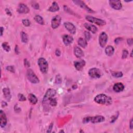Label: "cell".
I'll return each instance as SVG.
<instances>
[{"mask_svg": "<svg viewBox=\"0 0 133 133\" xmlns=\"http://www.w3.org/2000/svg\"><path fill=\"white\" fill-rule=\"evenodd\" d=\"M94 101L97 104L100 105H110L112 103V99L111 98L104 94L97 95L95 97Z\"/></svg>", "mask_w": 133, "mask_h": 133, "instance_id": "cell-1", "label": "cell"}, {"mask_svg": "<svg viewBox=\"0 0 133 133\" xmlns=\"http://www.w3.org/2000/svg\"><path fill=\"white\" fill-rule=\"evenodd\" d=\"M38 64L41 71L43 73H46L48 70V64L45 59L44 58H40L38 60Z\"/></svg>", "mask_w": 133, "mask_h": 133, "instance_id": "cell-2", "label": "cell"}, {"mask_svg": "<svg viewBox=\"0 0 133 133\" xmlns=\"http://www.w3.org/2000/svg\"><path fill=\"white\" fill-rule=\"evenodd\" d=\"M27 77L29 81L31 82L32 83L37 84L39 83L40 81L36 74L34 73V72L32 71L31 69H28L27 73Z\"/></svg>", "mask_w": 133, "mask_h": 133, "instance_id": "cell-3", "label": "cell"}, {"mask_svg": "<svg viewBox=\"0 0 133 133\" xmlns=\"http://www.w3.org/2000/svg\"><path fill=\"white\" fill-rule=\"evenodd\" d=\"M86 19L90 22L98 25V26H105L106 24V21L104 20L95 18V17L91 16H86Z\"/></svg>", "mask_w": 133, "mask_h": 133, "instance_id": "cell-4", "label": "cell"}, {"mask_svg": "<svg viewBox=\"0 0 133 133\" xmlns=\"http://www.w3.org/2000/svg\"><path fill=\"white\" fill-rule=\"evenodd\" d=\"M56 94V90L54 89H48L45 94V96L43 99V102L46 103L48 101H49Z\"/></svg>", "mask_w": 133, "mask_h": 133, "instance_id": "cell-5", "label": "cell"}, {"mask_svg": "<svg viewBox=\"0 0 133 133\" xmlns=\"http://www.w3.org/2000/svg\"><path fill=\"white\" fill-rule=\"evenodd\" d=\"M89 74L93 79H99L101 77L102 73L101 71L96 68H93L89 70Z\"/></svg>", "mask_w": 133, "mask_h": 133, "instance_id": "cell-6", "label": "cell"}, {"mask_svg": "<svg viewBox=\"0 0 133 133\" xmlns=\"http://www.w3.org/2000/svg\"><path fill=\"white\" fill-rule=\"evenodd\" d=\"M107 41H108L107 34L104 32H101L100 34L99 38L100 46L102 47V48H104V47L106 46Z\"/></svg>", "mask_w": 133, "mask_h": 133, "instance_id": "cell-7", "label": "cell"}, {"mask_svg": "<svg viewBox=\"0 0 133 133\" xmlns=\"http://www.w3.org/2000/svg\"><path fill=\"white\" fill-rule=\"evenodd\" d=\"M61 24V17L59 15L54 16L52 19L51 25L52 29H55L58 27Z\"/></svg>", "mask_w": 133, "mask_h": 133, "instance_id": "cell-8", "label": "cell"}, {"mask_svg": "<svg viewBox=\"0 0 133 133\" xmlns=\"http://www.w3.org/2000/svg\"><path fill=\"white\" fill-rule=\"evenodd\" d=\"M74 3L76 4L77 5L79 6L80 7H81L83 9H84L86 10L87 12H91V13H94V11L93 10H92L89 8V7H88L86 4H85L84 2L81 1H73Z\"/></svg>", "mask_w": 133, "mask_h": 133, "instance_id": "cell-9", "label": "cell"}, {"mask_svg": "<svg viewBox=\"0 0 133 133\" xmlns=\"http://www.w3.org/2000/svg\"><path fill=\"white\" fill-rule=\"evenodd\" d=\"M64 26L70 33L74 34L76 33V28L74 24L69 22H66L64 23Z\"/></svg>", "mask_w": 133, "mask_h": 133, "instance_id": "cell-10", "label": "cell"}, {"mask_svg": "<svg viewBox=\"0 0 133 133\" xmlns=\"http://www.w3.org/2000/svg\"><path fill=\"white\" fill-rule=\"evenodd\" d=\"M109 4L112 8L116 10L121 9L122 7L121 2L120 1H116V0L110 1Z\"/></svg>", "mask_w": 133, "mask_h": 133, "instance_id": "cell-11", "label": "cell"}, {"mask_svg": "<svg viewBox=\"0 0 133 133\" xmlns=\"http://www.w3.org/2000/svg\"><path fill=\"white\" fill-rule=\"evenodd\" d=\"M29 11V8L26 5L22 3L20 4L17 8V12L21 14H27Z\"/></svg>", "mask_w": 133, "mask_h": 133, "instance_id": "cell-12", "label": "cell"}, {"mask_svg": "<svg viewBox=\"0 0 133 133\" xmlns=\"http://www.w3.org/2000/svg\"><path fill=\"white\" fill-rule=\"evenodd\" d=\"M0 121H1L0 126L1 127L3 128L6 126L7 124L6 116L5 113L2 110L0 111Z\"/></svg>", "mask_w": 133, "mask_h": 133, "instance_id": "cell-13", "label": "cell"}, {"mask_svg": "<svg viewBox=\"0 0 133 133\" xmlns=\"http://www.w3.org/2000/svg\"><path fill=\"white\" fill-rule=\"evenodd\" d=\"M105 120V118L101 116V115H97L95 117H91V120L90 122L93 123H101L104 122Z\"/></svg>", "mask_w": 133, "mask_h": 133, "instance_id": "cell-14", "label": "cell"}, {"mask_svg": "<svg viewBox=\"0 0 133 133\" xmlns=\"http://www.w3.org/2000/svg\"><path fill=\"white\" fill-rule=\"evenodd\" d=\"M85 65V61L84 60H80L76 61L74 62V66L76 69L78 71L81 70L83 68V67Z\"/></svg>", "mask_w": 133, "mask_h": 133, "instance_id": "cell-15", "label": "cell"}, {"mask_svg": "<svg viewBox=\"0 0 133 133\" xmlns=\"http://www.w3.org/2000/svg\"><path fill=\"white\" fill-rule=\"evenodd\" d=\"M62 41H63L64 43L67 46L72 43L73 41V39L72 36L66 34L62 36Z\"/></svg>", "mask_w": 133, "mask_h": 133, "instance_id": "cell-16", "label": "cell"}, {"mask_svg": "<svg viewBox=\"0 0 133 133\" xmlns=\"http://www.w3.org/2000/svg\"><path fill=\"white\" fill-rule=\"evenodd\" d=\"M84 27H85V28L87 29L89 31L92 32L93 33H96L97 32V28L95 26H94V25L88 23H85L84 24Z\"/></svg>", "mask_w": 133, "mask_h": 133, "instance_id": "cell-17", "label": "cell"}, {"mask_svg": "<svg viewBox=\"0 0 133 133\" xmlns=\"http://www.w3.org/2000/svg\"><path fill=\"white\" fill-rule=\"evenodd\" d=\"M114 91L117 93H119L123 91L124 89V86L122 83H117L115 84L113 87Z\"/></svg>", "mask_w": 133, "mask_h": 133, "instance_id": "cell-18", "label": "cell"}, {"mask_svg": "<svg viewBox=\"0 0 133 133\" xmlns=\"http://www.w3.org/2000/svg\"><path fill=\"white\" fill-rule=\"evenodd\" d=\"M74 53L76 56L78 58H81V57L84 56V52L79 47H76L74 49Z\"/></svg>", "mask_w": 133, "mask_h": 133, "instance_id": "cell-19", "label": "cell"}, {"mask_svg": "<svg viewBox=\"0 0 133 133\" xmlns=\"http://www.w3.org/2000/svg\"><path fill=\"white\" fill-rule=\"evenodd\" d=\"M114 47H112L111 45L108 46L106 49H105V52H106V55L108 56H111L114 54Z\"/></svg>", "mask_w": 133, "mask_h": 133, "instance_id": "cell-20", "label": "cell"}, {"mask_svg": "<svg viewBox=\"0 0 133 133\" xmlns=\"http://www.w3.org/2000/svg\"><path fill=\"white\" fill-rule=\"evenodd\" d=\"M3 92L6 99L8 101H9L11 98V95L9 89H7V88H4L3 89Z\"/></svg>", "mask_w": 133, "mask_h": 133, "instance_id": "cell-21", "label": "cell"}, {"mask_svg": "<svg viewBox=\"0 0 133 133\" xmlns=\"http://www.w3.org/2000/svg\"><path fill=\"white\" fill-rule=\"evenodd\" d=\"M59 7L57 3L56 2H52V5L49 7L48 9V11L51 12H55L58 11H59Z\"/></svg>", "mask_w": 133, "mask_h": 133, "instance_id": "cell-22", "label": "cell"}, {"mask_svg": "<svg viewBox=\"0 0 133 133\" xmlns=\"http://www.w3.org/2000/svg\"><path fill=\"white\" fill-rule=\"evenodd\" d=\"M28 99L30 102L33 105L36 104L37 102V98H36V97L34 95L32 94H30L29 95Z\"/></svg>", "mask_w": 133, "mask_h": 133, "instance_id": "cell-23", "label": "cell"}, {"mask_svg": "<svg viewBox=\"0 0 133 133\" xmlns=\"http://www.w3.org/2000/svg\"><path fill=\"white\" fill-rule=\"evenodd\" d=\"M78 44L80 46H81L83 48H85L87 45V42L85 39H84L80 37L78 40Z\"/></svg>", "mask_w": 133, "mask_h": 133, "instance_id": "cell-24", "label": "cell"}, {"mask_svg": "<svg viewBox=\"0 0 133 133\" xmlns=\"http://www.w3.org/2000/svg\"><path fill=\"white\" fill-rule=\"evenodd\" d=\"M34 20L37 23H38L40 24L43 25L44 24V21L43 18L40 15H36L34 17Z\"/></svg>", "mask_w": 133, "mask_h": 133, "instance_id": "cell-25", "label": "cell"}, {"mask_svg": "<svg viewBox=\"0 0 133 133\" xmlns=\"http://www.w3.org/2000/svg\"><path fill=\"white\" fill-rule=\"evenodd\" d=\"M20 36H21V41L24 43H27L28 41V36L27 34L24 32H21Z\"/></svg>", "mask_w": 133, "mask_h": 133, "instance_id": "cell-26", "label": "cell"}, {"mask_svg": "<svg viewBox=\"0 0 133 133\" xmlns=\"http://www.w3.org/2000/svg\"><path fill=\"white\" fill-rule=\"evenodd\" d=\"M2 47H3V48L5 50V51L7 52H9L10 50H11V48H10L9 45L6 42L3 43V44H2Z\"/></svg>", "mask_w": 133, "mask_h": 133, "instance_id": "cell-27", "label": "cell"}, {"mask_svg": "<svg viewBox=\"0 0 133 133\" xmlns=\"http://www.w3.org/2000/svg\"><path fill=\"white\" fill-rule=\"evenodd\" d=\"M22 24H24V26L26 27H29L30 26L31 22L29 20L27 19H24L22 20Z\"/></svg>", "mask_w": 133, "mask_h": 133, "instance_id": "cell-28", "label": "cell"}, {"mask_svg": "<svg viewBox=\"0 0 133 133\" xmlns=\"http://www.w3.org/2000/svg\"><path fill=\"white\" fill-rule=\"evenodd\" d=\"M112 76H113L115 77H123V73L121 72H114L112 73Z\"/></svg>", "mask_w": 133, "mask_h": 133, "instance_id": "cell-29", "label": "cell"}, {"mask_svg": "<svg viewBox=\"0 0 133 133\" xmlns=\"http://www.w3.org/2000/svg\"><path fill=\"white\" fill-rule=\"evenodd\" d=\"M49 101L50 105L53 107L56 106L57 104V100L56 98H52L51 100H50Z\"/></svg>", "mask_w": 133, "mask_h": 133, "instance_id": "cell-30", "label": "cell"}, {"mask_svg": "<svg viewBox=\"0 0 133 133\" xmlns=\"http://www.w3.org/2000/svg\"><path fill=\"white\" fill-rule=\"evenodd\" d=\"M84 36H85V40H86L87 41H89V40L91 39V34H90L89 32H87V31H85Z\"/></svg>", "mask_w": 133, "mask_h": 133, "instance_id": "cell-31", "label": "cell"}, {"mask_svg": "<svg viewBox=\"0 0 133 133\" xmlns=\"http://www.w3.org/2000/svg\"><path fill=\"white\" fill-rule=\"evenodd\" d=\"M6 69L7 71H8L12 73H15V68L14 67V66H7L6 67Z\"/></svg>", "mask_w": 133, "mask_h": 133, "instance_id": "cell-32", "label": "cell"}, {"mask_svg": "<svg viewBox=\"0 0 133 133\" xmlns=\"http://www.w3.org/2000/svg\"><path fill=\"white\" fill-rule=\"evenodd\" d=\"M18 97L19 100L20 101H26V97H25L24 95L22 94H19L18 95Z\"/></svg>", "mask_w": 133, "mask_h": 133, "instance_id": "cell-33", "label": "cell"}, {"mask_svg": "<svg viewBox=\"0 0 133 133\" xmlns=\"http://www.w3.org/2000/svg\"><path fill=\"white\" fill-rule=\"evenodd\" d=\"M128 55H129V52L126 49H124L122 52V59H125L126 58Z\"/></svg>", "mask_w": 133, "mask_h": 133, "instance_id": "cell-34", "label": "cell"}, {"mask_svg": "<svg viewBox=\"0 0 133 133\" xmlns=\"http://www.w3.org/2000/svg\"><path fill=\"white\" fill-rule=\"evenodd\" d=\"M90 120H91V117H85L83 120V123H87L90 122Z\"/></svg>", "mask_w": 133, "mask_h": 133, "instance_id": "cell-35", "label": "cell"}, {"mask_svg": "<svg viewBox=\"0 0 133 133\" xmlns=\"http://www.w3.org/2000/svg\"><path fill=\"white\" fill-rule=\"evenodd\" d=\"M32 7H33L35 9H39V5L38 3L34 2L32 4Z\"/></svg>", "mask_w": 133, "mask_h": 133, "instance_id": "cell-36", "label": "cell"}, {"mask_svg": "<svg viewBox=\"0 0 133 133\" xmlns=\"http://www.w3.org/2000/svg\"><path fill=\"white\" fill-rule=\"evenodd\" d=\"M24 64L25 66H26V67H28V68L30 66V64L29 61L26 59H25L24 60Z\"/></svg>", "mask_w": 133, "mask_h": 133, "instance_id": "cell-37", "label": "cell"}, {"mask_svg": "<svg viewBox=\"0 0 133 133\" xmlns=\"http://www.w3.org/2000/svg\"><path fill=\"white\" fill-rule=\"evenodd\" d=\"M14 110H15V111L16 112H18V113L21 111V109L20 108L18 107V106H17V105H16V106H15Z\"/></svg>", "mask_w": 133, "mask_h": 133, "instance_id": "cell-38", "label": "cell"}, {"mask_svg": "<svg viewBox=\"0 0 133 133\" xmlns=\"http://www.w3.org/2000/svg\"><path fill=\"white\" fill-rule=\"evenodd\" d=\"M122 39L121 37H117L115 40V44H119L120 42H121L122 41Z\"/></svg>", "mask_w": 133, "mask_h": 133, "instance_id": "cell-39", "label": "cell"}, {"mask_svg": "<svg viewBox=\"0 0 133 133\" xmlns=\"http://www.w3.org/2000/svg\"><path fill=\"white\" fill-rule=\"evenodd\" d=\"M127 42L128 45H129V46H132V45H133V39H127Z\"/></svg>", "mask_w": 133, "mask_h": 133, "instance_id": "cell-40", "label": "cell"}, {"mask_svg": "<svg viewBox=\"0 0 133 133\" xmlns=\"http://www.w3.org/2000/svg\"><path fill=\"white\" fill-rule=\"evenodd\" d=\"M55 54H56L57 56H60L61 55L60 51V50L58 49H57L56 50V52H55Z\"/></svg>", "mask_w": 133, "mask_h": 133, "instance_id": "cell-41", "label": "cell"}, {"mask_svg": "<svg viewBox=\"0 0 133 133\" xmlns=\"http://www.w3.org/2000/svg\"><path fill=\"white\" fill-rule=\"evenodd\" d=\"M52 127H53V123H52V124H50L49 126V128H48V130H47V133L51 132L52 130Z\"/></svg>", "mask_w": 133, "mask_h": 133, "instance_id": "cell-42", "label": "cell"}, {"mask_svg": "<svg viewBox=\"0 0 133 133\" xmlns=\"http://www.w3.org/2000/svg\"><path fill=\"white\" fill-rule=\"evenodd\" d=\"M15 51L16 54L18 55L19 54V48H18V45H16L15 49Z\"/></svg>", "mask_w": 133, "mask_h": 133, "instance_id": "cell-43", "label": "cell"}, {"mask_svg": "<svg viewBox=\"0 0 133 133\" xmlns=\"http://www.w3.org/2000/svg\"><path fill=\"white\" fill-rule=\"evenodd\" d=\"M129 127H130V129H133V119H132L131 120H130Z\"/></svg>", "mask_w": 133, "mask_h": 133, "instance_id": "cell-44", "label": "cell"}, {"mask_svg": "<svg viewBox=\"0 0 133 133\" xmlns=\"http://www.w3.org/2000/svg\"><path fill=\"white\" fill-rule=\"evenodd\" d=\"M7 105V103L5 101H3L2 102V107H5V106H6Z\"/></svg>", "mask_w": 133, "mask_h": 133, "instance_id": "cell-45", "label": "cell"}, {"mask_svg": "<svg viewBox=\"0 0 133 133\" xmlns=\"http://www.w3.org/2000/svg\"><path fill=\"white\" fill-rule=\"evenodd\" d=\"M3 30H4V28L3 27H1V36H2V35H3Z\"/></svg>", "mask_w": 133, "mask_h": 133, "instance_id": "cell-46", "label": "cell"}, {"mask_svg": "<svg viewBox=\"0 0 133 133\" xmlns=\"http://www.w3.org/2000/svg\"><path fill=\"white\" fill-rule=\"evenodd\" d=\"M6 12H7V14L11 16V12H10V11H9V10L8 9H6Z\"/></svg>", "mask_w": 133, "mask_h": 133, "instance_id": "cell-47", "label": "cell"}, {"mask_svg": "<svg viewBox=\"0 0 133 133\" xmlns=\"http://www.w3.org/2000/svg\"><path fill=\"white\" fill-rule=\"evenodd\" d=\"M133 53H132V51L131 52V53H130V56H131V57H133Z\"/></svg>", "mask_w": 133, "mask_h": 133, "instance_id": "cell-48", "label": "cell"}, {"mask_svg": "<svg viewBox=\"0 0 133 133\" xmlns=\"http://www.w3.org/2000/svg\"><path fill=\"white\" fill-rule=\"evenodd\" d=\"M60 132H64L63 131V130H61V131H60Z\"/></svg>", "mask_w": 133, "mask_h": 133, "instance_id": "cell-49", "label": "cell"}]
</instances>
